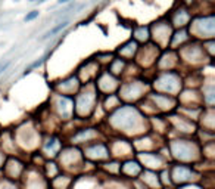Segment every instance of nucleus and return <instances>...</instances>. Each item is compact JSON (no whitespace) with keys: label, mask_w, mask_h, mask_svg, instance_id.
Masks as SVG:
<instances>
[{"label":"nucleus","mask_w":215,"mask_h":189,"mask_svg":"<svg viewBox=\"0 0 215 189\" xmlns=\"http://www.w3.org/2000/svg\"><path fill=\"white\" fill-rule=\"evenodd\" d=\"M140 121V115L139 112L133 109L131 107H124L121 108L114 117V124L120 128H133L134 126H137Z\"/></svg>","instance_id":"f257e3e1"},{"label":"nucleus","mask_w":215,"mask_h":189,"mask_svg":"<svg viewBox=\"0 0 215 189\" xmlns=\"http://www.w3.org/2000/svg\"><path fill=\"white\" fill-rule=\"evenodd\" d=\"M171 148H172L175 157H178L181 160H190V158H193V154H196V148L187 141H175L171 145Z\"/></svg>","instance_id":"f03ea898"},{"label":"nucleus","mask_w":215,"mask_h":189,"mask_svg":"<svg viewBox=\"0 0 215 189\" xmlns=\"http://www.w3.org/2000/svg\"><path fill=\"white\" fill-rule=\"evenodd\" d=\"M190 174H192L190 169L184 167V166H180V167H175V169H174V174H172V176L175 177V180H180V182H183V180L189 179V177H190Z\"/></svg>","instance_id":"7ed1b4c3"},{"label":"nucleus","mask_w":215,"mask_h":189,"mask_svg":"<svg viewBox=\"0 0 215 189\" xmlns=\"http://www.w3.org/2000/svg\"><path fill=\"white\" fill-rule=\"evenodd\" d=\"M67 27H68V21H63V22H61L59 25H56V27H55V28H52L50 31H47V33L44 34L43 37H41V40H44V39H49L50 36H53V34L59 33L61 30H63V28H67Z\"/></svg>","instance_id":"20e7f679"},{"label":"nucleus","mask_w":215,"mask_h":189,"mask_svg":"<svg viewBox=\"0 0 215 189\" xmlns=\"http://www.w3.org/2000/svg\"><path fill=\"white\" fill-rule=\"evenodd\" d=\"M59 148V143L56 141H49V143L46 145V151H49L50 149V152H55V149Z\"/></svg>","instance_id":"39448f33"},{"label":"nucleus","mask_w":215,"mask_h":189,"mask_svg":"<svg viewBox=\"0 0 215 189\" xmlns=\"http://www.w3.org/2000/svg\"><path fill=\"white\" fill-rule=\"evenodd\" d=\"M39 16V10H33V12H30V14H27L25 15V18H24V21L25 22H28V21H33V19H35Z\"/></svg>","instance_id":"423d86ee"},{"label":"nucleus","mask_w":215,"mask_h":189,"mask_svg":"<svg viewBox=\"0 0 215 189\" xmlns=\"http://www.w3.org/2000/svg\"><path fill=\"white\" fill-rule=\"evenodd\" d=\"M10 65V61H6V62H0V74L3 73V71H6L7 67Z\"/></svg>","instance_id":"0eeeda50"},{"label":"nucleus","mask_w":215,"mask_h":189,"mask_svg":"<svg viewBox=\"0 0 215 189\" xmlns=\"http://www.w3.org/2000/svg\"><path fill=\"white\" fill-rule=\"evenodd\" d=\"M0 189H16V188L12 186V185H9V183H3V185L0 186Z\"/></svg>","instance_id":"6e6552de"},{"label":"nucleus","mask_w":215,"mask_h":189,"mask_svg":"<svg viewBox=\"0 0 215 189\" xmlns=\"http://www.w3.org/2000/svg\"><path fill=\"white\" fill-rule=\"evenodd\" d=\"M30 2H31V3H43L44 0H30Z\"/></svg>","instance_id":"1a4fd4ad"},{"label":"nucleus","mask_w":215,"mask_h":189,"mask_svg":"<svg viewBox=\"0 0 215 189\" xmlns=\"http://www.w3.org/2000/svg\"><path fill=\"white\" fill-rule=\"evenodd\" d=\"M67 2H69V0H58V5H61V3H67Z\"/></svg>","instance_id":"9d476101"}]
</instances>
